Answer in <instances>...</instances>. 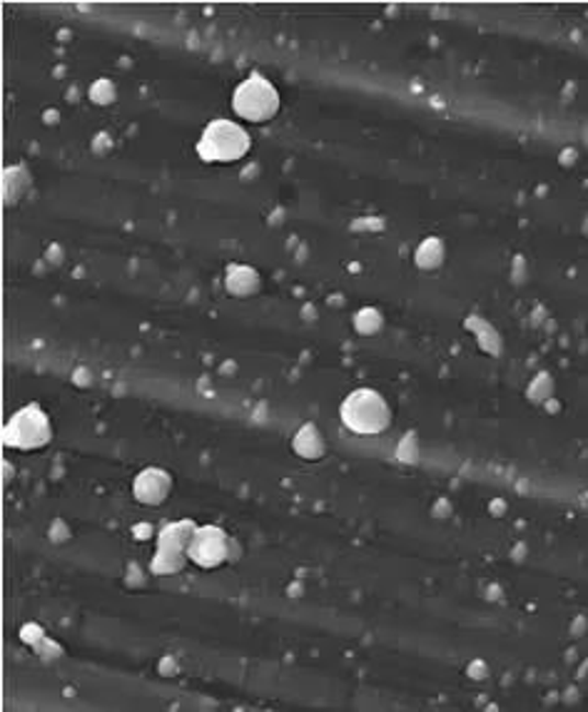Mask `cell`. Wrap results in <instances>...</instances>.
<instances>
[{
  "label": "cell",
  "instance_id": "1",
  "mask_svg": "<svg viewBox=\"0 0 588 712\" xmlns=\"http://www.w3.org/2000/svg\"><path fill=\"white\" fill-rule=\"evenodd\" d=\"M392 411L387 402L372 388H360L352 392L342 404V421L349 431L362 433V437H374L389 427Z\"/></svg>",
  "mask_w": 588,
  "mask_h": 712
},
{
  "label": "cell",
  "instance_id": "2",
  "mask_svg": "<svg viewBox=\"0 0 588 712\" xmlns=\"http://www.w3.org/2000/svg\"><path fill=\"white\" fill-rule=\"evenodd\" d=\"M247 150H250V135L229 120L210 123L197 143V152L205 162H237Z\"/></svg>",
  "mask_w": 588,
  "mask_h": 712
},
{
  "label": "cell",
  "instance_id": "3",
  "mask_svg": "<svg viewBox=\"0 0 588 712\" xmlns=\"http://www.w3.org/2000/svg\"><path fill=\"white\" fill-rule=\"evenodd\" d=\"M233 108L237 115L250 120V123H264V120H270L278 113L280 95L268 78L252 76L240 82V88L235 90Z\"/></svg>",
  "mask_w": 588,
  "mask_h": 712
},
{
  "label": "cell",
  "instance_id": "4",
  "mask_svg": "<svg viewBox=\"0 0 588 712\" xmlns=\"http://www.w3.org/2000/svg\"><path fill=\"white\" fill-rule=\"evenodd\" d=\"M53 431H50V421L38 406H25L18 414L11 416V421L5 423L3 431V441L5 447L13 449H41L45 443L50 441Z\"/></svg>",
  "mask_w": 588,
  "mask_h": 712
},
{
  "label": "cell",
  "instance_id": "5",
  "mask_svg": "<svg viewBox=\"0 0 588 712\" xmlns=\"http://www.w3.org/2000/svg\"><path fill=\"white\" fill-rule=\"evenodd\" d=\"M227 533L217 529V525H202V529H195V533H192L188 558L197 563L200 568H217L227 558Z\"/></svg>",
  "mask_w": 588,
  "mask_h": 712
},
{
  "label": "cell",
  "instance_id": "6",
  "mask_svg": "<svg viewBox=\"0 0 588 712\" xmlns=\"http://www.w3.org/2000/svg\"><path fill=\"white\" fill-rule=\"evenodd\" d=\"M195 529L190 523H174L160 535L158 556L152 561V568L158 573H174L180 570L182 561L188 558V545Z\"/></svg>",
  "mask_w": 588,
  "mask_h": 712
},
{
  "label": "cell",
  "instance_id": "7",
  "mask_svg": "<svg viewBox=\"0 0 588 712\" xmlns=\"http://www.w3.org/2000/svg\"><path fill=\"white\" fill-rule=\"evenodd\" d=\"M170 488H172V481L160 468H147L135 481V496H137V501H140V504H150V506L162 504L165 498H168Z\"/></svg>",
  "mask_w": 588,
  "mask_h": 712
}]
</instances>
